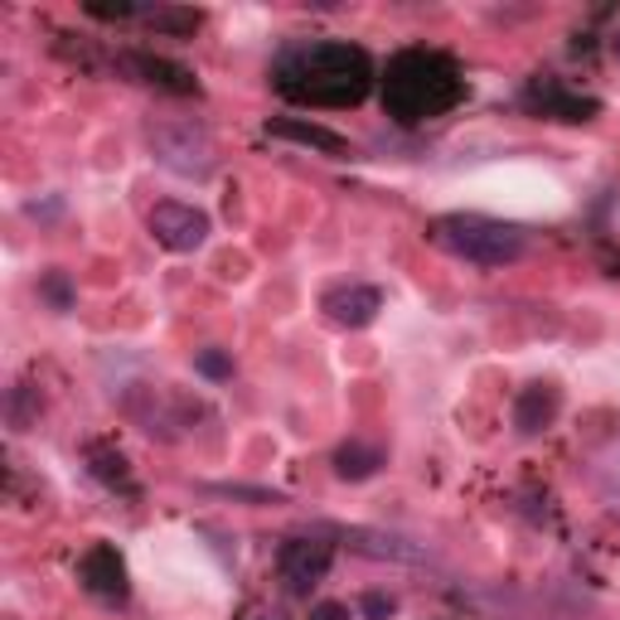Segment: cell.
Segmentation results:
<instances>
[{
    "mask_svg": "<svg viewBox=\"0 0 620 620\" xmlns=\"http://www.w3.org/2000/svg\"><path fill=\"white\" fill-rule=\"evenodd\" d=\"M393 611H398V601L384 597V591H368V597H364V616L368 620H388Z\"/></svg>",
    "mask_w": 620,
    "mask_h": 620,
    "instance_id": "17",
    "label": "cell"
},
{
    "mask_svg": "<svg viewBox=\"0 0 620 620\" xmlns=\"http://www.w3.org/2000/svg\"><path fill=\"white\" fill-rule=\"evenodd\" d=\"M131 69L146 73V83H165L170 92H194V78L184 69H175V63H165V59H131Z\"/></svg>",
    "mask_w": 620,
    "mask_h": 620,
    "instance_id": "13",
    "label": "cell"
},
{
    "mask_svg": "<svg viewBox=\"0 0 620 620\" xmlns=\"http://www.w3.org/2000/svg\"><path fill=\"white\" fill-rule=\"evenodd\" d=\"M552 417H558V388H548V384H529L519 393V403H514V427H519V437L548 431Z\"/></svg>",
    "mask_w": 620,
    "mask_h": 620,
    "instance_id": "10",
    "label": "cell"
},
{
    "mask_svg": "<svg viewBox=\"0 0 620 620\" xmlns=\"http://www.w3.org/2000/svg\"><path fill=\"white\" fill-rule=\"evenodd\" d=\"M431 243L460 262H475V267H509V262L524 257L529 237L514 223H499L485 214H446L431 223Z\"/></svg>",
    "mask_w": 620,
    "mask_h": 620,
    "instance_id": "3",
    "label": "cell"
},
{
    "mask_svg": "<svg viewBox=\"0 0 620 620\" xmlns=\"http://www.w3.org/2000/svg\"><path fill=\"white\" fill-rule=\"evenodd\" d=\"M141 20L155 24V30H170V34H190V30H200V16H194V10H170V6L141 10Z\"/></svg>",
    "mask_w": 620,
    "mask_h": 620,
    "instance_id": "14",
    "label": "cell"
},
{
    "mask_svg": "<svg viewBox=\"0 0 620 620\" xmlns=\"http://www.w3.org/2000/svg\"><path fill=\"white\" fill-rule=\"evenodd\" d=\"M460 98V78L441 54H398L384 83V102L393 108L398 122H427V116L446 112Z\"/></svg>",
    "mask_w": 620,
    "mask_h": 620,
    "instance_id": "2",
    "label": "cell"
},
{
    "mask_svg": "<svg viewBox=\"0 0 620 620\" xmlns=\"http://www.w3.org/2000/svg\"><path fill=\"white\" fill-rule=\"evenodd\" d=\"M151 151L165 170L184 180H204L214 170V146L194 122H151Z\"/></svg>",
    "mask_w": 620,
    "mask_h": 620,
    "instance_id": "4",
    "label": "cell"
},
{
    "mask_svg": "<svg viewBox=\"0 0 620 620\" xmlns=\"http://www.w3.org/2000/svg\"><path fill=\"white\" fill-rule=\"evenodd\" d=\"M321 311L335 325H345V329H364V325L378 321V311H384V292H378V286H364V282H349V286L325 292Z\"/></svg>",
    "mask_w": 620,
    "mask_h": 620,
    "instance_id": "7",
    "label": "cell"
},
{
    "mask_svg": "<svg viewBox=\"0 0 620 620\" xmlns=\"http://www.w3.org/2000/svg\"><path fill=\"white\" fill-rule=\"evenodd\" d=\"M315 620H349V611L339 601H321L315 606Z\"/></svg>",
    "mask_w": 620,
    "mask_h": 620,
    "instance_id": "19",
    "label": "cell"
},
{
    "mask_svg": "<svg viewBox=\"0 0 620 620\" xmlns=\"http://www.w3.org/2000/svg\"><path fill=\"white\" fill-rule=\"evenodd\" d=\"M83 587L92 591V597H102V601H122L126 597V567L122 558H116V548H92L88 558H83Z\"/></svg>",
    "mask_w": 620,
    "mask_h": 620,
    "instance_id": "8",
    "label": "cell"
},
{
    "mask_svg": "<svg viewBox=\"0 0 620 620\" xmlns=\"http://www.w3.org/2000/svg\"><path fill=\"white\" fill-rule=\"evenodd\" d=\"M39 292L54 301V311H69L73 306V286H69V276H63V272H49L44 282H39Z\"/></svg>",
    "mask_w": 620,
    "mask_h": 620,
    "instance_id": "15",
    "label": "cell"
},
{
    "mask_svg": "<svg viewBox=\"0 0 620 620\" xmlns=\"http://www.w3.org/2000/svg\"><path fill=\"white\" fill-rule=\"evenodd\" d=\"M374 83V63L354 44H301L276 63V88L311 108H349Z\"/></svg>",
    "mask_w": 620,
    "mask_h": 620,
    "instance_id": "1",
    "label": "cell"
},
{
    "mask_svg": "<svg viewBox=\"0 0 620 620\" xmlns=\"http://www.w3.org/2000/svg\"><path fill=\"white\" fill-rule=\"evenodd\" d=\"M354 552H364V558H378V562H421L427 552L417 543H407L398 533H384V529H345L339 533Z\"/></svg>",
    "mask_w": 620,
    "mask_h": 620,
    "instance_id": "9",
    "label": "cell"
},
{
    "mask_svg": "<svg viewBox=\"0 0 620 620\" xmlns=\"http://www.w3.org/2000/svg\"><path fill=\"white\" fill-rule=\"evenodd\" d=\"M272 136L282 141H296V146H311V151H325V155H345L349 141L339 136V131H329L321 122H292V116H282V122H267Z\"/></svg>",
    "mask_w": 620,
    "mask_h": 620,
    "instance_id": "11",
    "label": "cell"
},
{
    "mask_svg": "<svg viewBox=\"0 0 620 620\" xmlns=\"http://www.w3.org/2000/svg\"><path fill=\"white\" fill-rule=\"evenodd\" d=\"M194 368H200L204 378H233V359L223 349H204L200 359H194Z\"/></svg>",
    "mask_w": 620,
    "mask_h": 620,
    "instance_id": "16",
    "label": "cell"
},
{
    "mask_svg": "<svg viewBox=\"0 0 620 620\" xmlns=\"http://www.w3.org/2000/svg\"><path fill=\"white\" fill-rule=\"evenodd\" d=\"M616 54H620V39H616Z\"/></svg>",
    "mask_w": 620,
    "mask_h": 620,
    "instance_id": "20",
    "label": "cell"
},
{
    "mask_svg": "<svg viewBox=\"0 0 620 620\" xmlns=\"http://www.w3.org/2000/svg\"><path fill=\"white\" fill-rule=\"evenodd\" d=\"M151 233L155 243L170 247V253H194V247H204L209 237V214L194 204H180V200H165L151 209Z\"/></svg>",
    "mask_w": 620,
    "mask_h": 620,
    "instance_id": "5",
    "label": "cell"
},
{
    "mask_svg": "<svg viewBox=\"0 0 620 620\" xmlns=\"http://www.w3.org/2000/svg\"><path fill=\"white\" fill-rule=\"evenodd\" d=\"M378 466H384V451H378V446L345 441L335 451V475L339 480H368V475H378Z\"/></svg>",
    "mask_w": 620,
    "mask_h": 620,
    "instance_id": "12",
    "label": "cell"
},
{
    "mask_svg": "<svg viewBox=\"0 0 620 620\" xmlns=\"http://www.w3.org/2000/svg\"><path fill=\"white\" fill-rule=\"evenodd\" d=\"M218 495H237V499H257V505H282V495H267V490H247V485H218Z\"/></svg>",
    "mask_w": 620,
    "mask_h": 620,
    "instance_id": "18",
    "label": "cell"
},
{
    "mask_svg": "<svg viewBox=\"0 0 620 620\" xmlns=\"http://www.w3.org/2000/svg\"><path fill=\"white\" fill-rule=\"evenodd\" d=\"M329 558H335V552H329L325 538H286L282 552H276V567H282L292 591H311L329 572Z\"/></svg>",
    "mask_w": 620,
    "mask_h": 620,
    "instance_id": "6",
    "label": "cell"
}]
</instances>
